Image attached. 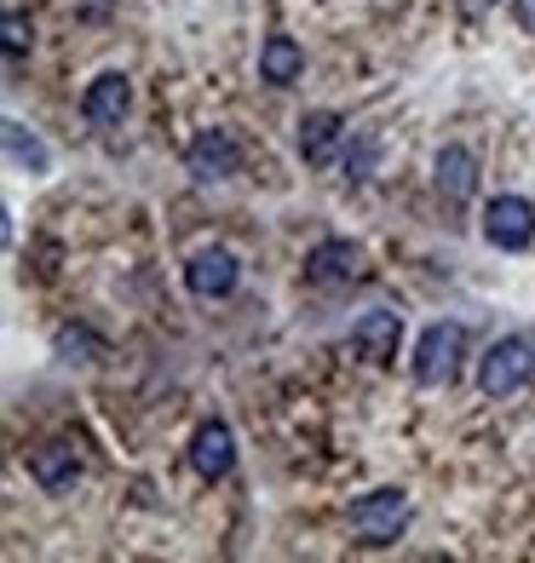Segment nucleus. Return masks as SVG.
<instances>
[{
    "label": "nucleus",
    "mask_w": 535,
    "mask_h": 563,
    "mask_svg": "<svg viewBox=\"0 0 535 563\" xmlns=\"http://www.w3.org/2000/svg\"><path fill=\"white\" fill-rule=\"evenodd\" d=\"M299 69H305L299 41L294 35H265V46H260V81L288 87V81H299Z\"/></svg>",
    "instance_id": "nucleus-13"
},
{
    "label": "nucleus",
    "mask_w": 535,
    "mask_h": 563,
    "mask_svg": "<svg viewBox=\"0 0 535 563\" xmlns=\"http://www.w3.org/2000/svg\"><path fill=\"white\" fill-rule=\"evenodd\" d=\"M30 477L41 483L46 495H64L75 489V477H81V454H75V443H35L30 449Z\"/></svg>",
    "instance_id": "nucleus-11"
},
{
    "label": "nucleus",
    "mask_w": 535,
    "mask_h": 563,
    "mask_svg": "<svg viewBox=\"0 0 535 563\" xmlns=\"http://www.w3.org/2000/svg\"><path fill=\"white\" fill-rule=\"evenodd\" d=\"M467 356V328L461 322H432L415 345V379L421 386H449Z\"/></svg>",
    "instance_id": "nucleus-3"
},
{
    "label": "nucleus",
    "mask_w": 535,
    "mask_h": 563,
    "mask_svg": "<svg viewBox=\"0 0 535 563\" xmlns=\"http://www.w3.org/2000/svg\"><path fill=\"white\" fill-rule=\"evenodd\" d=\"M518 23H524V30L535 35V0H518Z\"/></svg>",
    "instance_id": "nucleus-18"
},
{
    "label": "nucleus",
    "mask_w": 535,
    "mask_h": 563,
    "mask_svg": "<svg viewBox=\"0 0 535 563\" xmlns=\"http://www.w3.org/2000/svg\"><path fill=\"white\" fill-rule=\"evenodd\" d=\"M529 374H535V345L524 334H506L490 345V356L478 363V391L483 397H513L529 386Z\"/></svg>",
    "instance_id": "nucleus-2"
},
{
    "label": "nucleus",
    "mask_w": 535,
    "mask_h": 563,
    "mask_svg": "<svg viewBox=\"0 0 535 563\" xmlns=\"http://www.w3.org/2000/svg\"><path fill=\"white\" fill-rule=\"evenodd\" d=\"M237 276H242L237 253H225V247H201L196 260L185 265V288H190L196 299H225V294L237 288Z\"/></svg>",
    "instance_id": "nucleus-7"
},
{
    "label": "nucleus",
    "mask_w": 535,
    "mask_h": 563,
    "mask_svg": "<svg viewBox=\"0 0 535 563\" xmlns=\"http://www.w3.org/2000/svg\"><path fill=\"white\" fill-rule=\"evenodd\" d=\"M397 340H403V317L397 311H363L351 322V351L363 356V363H392Z\"/></svg>",
    "instance_id": "nucleus-9"
},
{
    "label": "nucleus",
    "mask_w": 535,
    "mask_h": 563,
    "mask_svg": "<svg viewBox=\"0 0 535 563\" xmlns=\"http://www.w3.org/2000/svg\"><path fill=\"white\" fill-rule=\"evenodd\" d=\"M340 139H346V121L335 110H312V115L299 121V156L305 162H328Z\"/></svg>",
    "instance_id": "nucleus-14"
},
{
    "label": "nucleus",
    "mask_w": 535,
    "mask_h": 563,
    "mask_svg": "<svg viewBox=\"0 0 535 563\" xmlns=\"http://www.w3.org/2000/svg\"><path fill=\"white\" fill-rule=\"evenodd\" d=\"M7 162H12V167H23V173H46V167H53L46 144H41L23 121H12V115H7Z\"/></svg>",
    "instance_id": "nucleus-15"
},
{
    "label": "nucleus",
    "mask_w": 535,
    "mask_h": 563,
    "mask_svg": "<svg viewBox=\"0 0 535 563\" xmlns=\"http://www.w3.org/2000/svg\"><path fill=\"white\" fill-rule=\"evenodd\" d=\"M483 236L501 253H524L535 242V208L524 196H490V208H483Z\"/></svg>",
    "instance_id": "nucleus-4"
},
{
    "label": "nucleus",
    "mask_w": 535,
    "mask_h": 563,
    "mask_svg": "<svg viewBox=\"0 0 535 563\" xmlns=\"http://www.w3.org/2000/svg\"><path fill=\"white\" fill-rule=\"evenodd\" d=\"M190 466H196V477H208V483L231 477V466H237V438H231V426H225V420L196 426V438H190Z\"/></svg>",
    "instance_id": "nucleus-8"
},
{
    "label": "nucleus",
    "mask_w": 535,
    "mask_h": 563,
    "mask_svg": "<svg viewBox=\"0 0 535 563\" xmlns=\"http://www.w3.org/2000/svg\"><path fill=\"white\" fill-rule=\"evenodd\" d=\"M58 351L75 363V351H92V334H87V328H58Z\"/></svg>",
    "instance_id": "nucleus-17"
},
{
    "label": "nucleus",
    "mask_w": 535,
    "mask_h": 563,
    "mask_svg": "<svg viewBox=\"0 0 535 563\" xmlns=\"http://www.w3.org/2000/svg\"><path fill=\"white\" fill-rule=\"evenodd\" d=\"M127 110H133V81H127L121 69H105V75H98V81L81 92V115H87L92 126H121Z\"/></svg>",
    "instance_id": "nucleus-6"
},
{
    "label": "nucleus",
    "mask_w": 535,
    "mask_h": 563,
    "mask_svg": "<svg viewBox=\"0 0 535 563\" xmlns=\"http://www.w3.org/2000/svg\"><path fill=\"white\" fill-rule=\"evenodd\" d=\"M185 167L201 178V185H214V178H231V173L242 167V150H237V139L225 133V126H208V133H201V139L190 144Z\"/></svg>",
    "instance_id": "nucleus-10"
},
{
    "label": "nucleus",
    "mask_w": 535,
    "mask_h": 563,
    "mask_svg": "<svg viewBox=\"0 0 535 563\" xmlns=\"http://www.w3.org/2000/svg\"><path fill=\"white\" fill-rule=\"evenodd\" d=\"M432 178H438V196H444V201H467V196L478 190V156H472L467 144H444Z\"/></svg>",
    "instance_id": "nucleus-12"
},
{
    "label": "nucleus",
    "mask_w": 535,
    "mask_h": 563,
    "mask_svg": "<svg viewBox=\"0 0 535 563\" xmlns=\"http://www.w3.org/2000/svg\"><path fill=\"white\" fill-rule=\"evenodd\" d=\"M346 523H351V534L363 547H392L403 534V523H410V495L403 489H374L363 500H351Z\"/></svg>",
    "instance_id": "nucleus-1"
},
{
    "label": "nucleus",
    "mask_w": 535,
    "mask_h": 563,
    "mask_svg": "<svg viewBox=\"0 0 535 563\" xmlns=\"http://www.w3.org/2000/svg\"><path fill=\"white\" fill-rule=\"evenodd\" d=\"M0 41H7V58L18 64L23 53H30V41H35L30 18H23V12H7V18H0Z\"/></svg>",
    "instance_id": "nucleus-16"
},
{
    "label": "nucleus",
    "mask_w": 535,
    "mask_h": 563,
    "mask_svg": "<svg viewBox=\"0 0 535 563\" xmlns=\"http://www.w3.org/2000/svg\"><path fill=\"white\" fill-rule=\"evenodd\" d=\"M357 276H363V247L346 236H328L305 253V282H317V288H346Z\"/></svg>",
    "instance_id": "nucleus-5"
}]
</instances>
